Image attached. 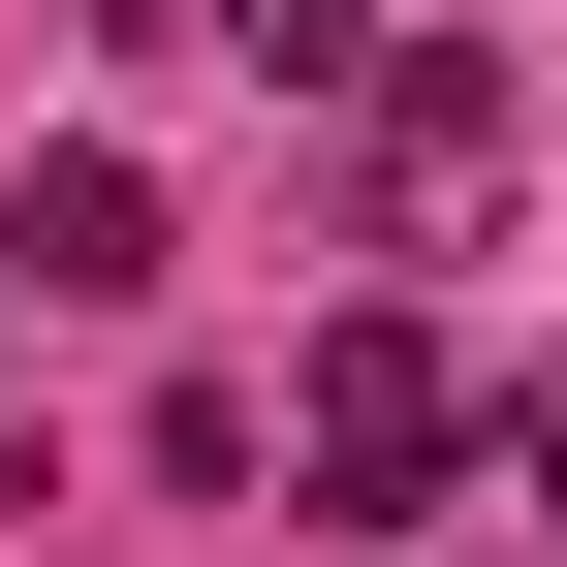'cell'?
I'll list each match as a JSON object with an SVG mask.
<instances>
[{"instance_id":"obj_1","label":"cell","mask_w":567,"mask_h":567,"mask_svg":"<svg viewBox=\"0 0 567 567\" xmlns=\"http://www.w3.org/2000/svg\"><path fill=\"white\" fill-rule=\"evenodd\" d=\"M284 442H316V505H347V536H410V505H442V473H473V379H442V347H410V316H347Z\"/></svg>"},{"instance_id":"obj_2","label":"cell","mask_w":567,"mask_h":567,"mask_svg":"<svg viewBox=\"0 0 567 567\" xmlns=\"http://www.w3.org/2000/svg\"><path fill=\"white\" fill-rule=\"evenodd\" d=\"M505 158H536V63L505 32H379V189H410V221H473Z\"/></svg>"},{"instance_id":"obj_3","label":"cell","mask_w":567,"mask_h":567,"mask_svg":"<svg viewBox=\"0 0 567 567\" xmlns=\"http://www.w3.org/2000/svg\"><path fill=\"white\" fill-rule=\"evenodd\" d=\"M0 252H32V316H126V284H158V158H95V126H63V158L0 189Z\"/></svg>"},{"instance_id":"obj_4","label":"cell","mask_w":567,"mask_h":567,"mask_svg":"<svg viewBox=\"0 0 567 567\" xmlns=\"http://www.w3.org/2000/svg\"><path fill=\"white\" fill-rule=\"evenodd\" d=\"M189 32H221L252 95H379V0H189Z\"/></svg>"},{"instance_id":"obj_5","label":"cell","mask_w":567,"mask_h":567,"mask_svg":"<svg viewBox=\"0 0 567 567\" xmlns=\"http://www.w3.org/2000/svg\"><path fill=\"white\" fill-rule=\"evenodd\" d=\"M505 473H536V536H567V379H536V410H505Z\"/></svg>"}]
</instances>
